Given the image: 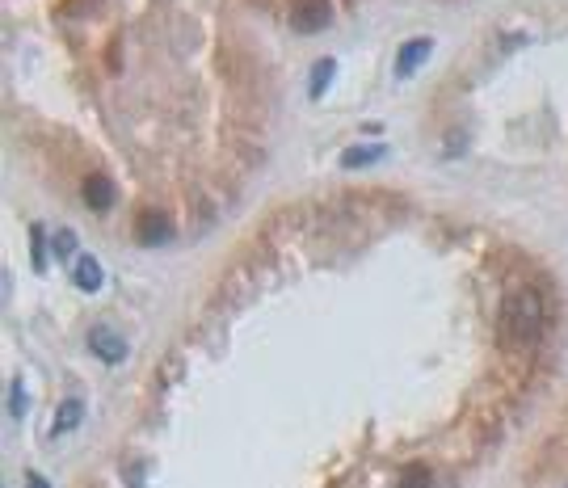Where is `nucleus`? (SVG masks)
<instances>
[{
	"label": "nucleus",
	"instance_id": "f257e3e1",
	"mask_svg": "<svg viewBox=\"0 0 568 488\" xmlns=\"http://www.w3.org/2000/svg\"><path fill=\"white\" fill-rule=\"evenodd\" d=\"M544 333V295L534 287H518L501 303V341L505 346H534Z\"/></svg>",
	"mask_w": 568,
	"mask_h": 488
},
{
	"label": "nucleus",
	"instance_id": "f03ea898",
	"mask_svg": "<svg viewBox=\"0 0 568 488\" xmlns=\"http://www.w3.org/2000/svg\"><path fill=\"white\" fill-rule=\"evenodd\" d=\"M290 30H299V34H316V30H325L328 17H333V5L328 0H290Z\"/></svg>",
	"mask_w": 568,
	"mask_h": 488
},
{
	"label": "nucleus",
	"instance_id": "7ed1b4c3",
	"mask_svg": "<svg viewBox=\"0 0 568 488\" xmlns=\"http://www.w3.org/2000/svg\"><path fill=\"white\" fill-rule=\"evenodd\" d=\"M135 236L143 244H169L173 240V220L164 215V210H140V220H135Z\"/></svg>",
	"mask_w": 568,
	"mask_h": 488
},
{
	"label": "nucleus",
	"instance_id": "20e7f679",
	"mask_svg": "<svg viewBox=\"0 0 568 488\" xmlns=\"http://www.w3.org/2000/svg\"><path fill=\"white\" fill-rule=\"evenodd\" d=\"M429 51H434V38H408L400 47V55H396V76H413L429 59Z\"/></svg>",
	"mask_w": 568,
	"mask_h": 488
},
{
	"label": "nucleus",
	"instance_id": "39448f33",
	"mask_svg": "<svg viewBox=\"0 0 568 488\" xmlns=\"http://www.w3.org/2000/svg\"><path fill=\"white\" fill-rule=\"evenodd\" d=\"M89 346H93V354L102 362H122V358H127V346H122V337H118V333H110L105 325L89 328Z\"/></svg>",
	"mask_w": 568,
	"mask_h": 488
},
{
	"label": "nucleus",
	"instance_id": "423d86ee",
	"mask_svg": "<svg viewBox=\"0 0 568 488\" xmlns=\"http://www.w3.org/2000/svg\"><path fill=\"white\" fill-rule=\"evenodd\" d=\"M84 202H89V210H110L114 207V181L105 173L84 177Z\"/></svg>",
	"mask_w": 568,
	"mask_h": 488
},
{
	"label": "nucleus",
	"instance_id": "0eeeda50",
	"mask_svg": "<svg viewBox=\"0 0 568 488\" xmlns=\"http://www.w3.org/2000/svg\"><path fill=\"white\" fill-rule=\"evenodd\" d=\"M81 417H84V405H81V400H64V405H59L55 425H51V438H64V434H72L76 425H81Z\"/></svg>",
	"mask_w": 568,
	"mask_h": 488
},
{
	"label": "nucleus",
	"instance_id": "6e6552de",
	"mask_svg": "<svg viewBox=\"0 0 568 488\" xmlns=\"http://www.w3.org/2000/svg\"><path fill=\"white\" fill-rule=\"evenodd\" d=\"M76 287L81 291H102V266H97L93 253H81V261H76Z\"/></svg>",
	"mask_w": 568,
	"mask_h": 488
},
{
	"label": "nucleus",
	"instance_id": "1a4fd4ad",
	"mask_svg": "<svg viewBox=\"0 0 568 488\" xmlns=\"http://www.w3.org/2000/svg\"><path fill=\"white\" fill-rule=\"evenodd\" d=\"M383 156V143H371V148H346L341 151V169H367Z\"/></svg>",
	"mask_w": 568,
	"mask_h": 488
},
{
	"label": "nucleus",
	"instance_id": "9d476101",
	"mask_svg": "<svg viewBox=\"0 0 568 488\" xmlns=\"http://www.w3.org/2000/svg\"><path fill=\"white\" fill-rule=\"evenodd\" d=\"M333 72H337L333 59H320V63H316V72H312V89H308V93H312V97H325L328 81H333Z\"/></svg>",
	"mask_w": 568,
	"mask_h": 488
},
{
	"label": "nucleus",
	"instance_id": "9b49d317",
	"mask_svg": "<svg viewBox=\"0 0 568 488\" xmlns=\"http://www.w3.org/2000/svg\"><path fill=\"white\" fill-rule=\"evenodd\" d=\"M30 261H34V269H43L47 261H43V228H30Z\"/></svg>",
	"mask_w": 568,
	"mask_h": 488
},
{
	"label": "nucleus",
	"instance_id": "f8f14e48",
	"mask_svg": "<svg viewBox=\"0 0 568 488\" xmlns=\"http://www.w3.org/2000/svg\"><path fill=\"white\" fill-rule=\"evenodd\" d=\"M22 408H25V387H22V379H13V387H9V413H13V417H22Z\"/></svg>",
	"mask_w": 568,
	"mask_h": 488
},
{
	"label": "nucleus",
	"instance_id": "ddd939ff",
	"mask_svg": "<svg viewBox=\"0 0 568 488\" xmlns=\"http://www.w3.org/2000/svg\"><path fill=\"white\" fill-rule=\"evenodd\" d=\"M400 488H429V472H426V467H413V472H405Z\"/></svg>",
	"mask_w": 568,
	"mask_h": 488
},
{
	"label": "nucleus",
	"instance_id": "4468645a",
	"mask_svg": "<svg viewBox=\"0 0 568 488\" xmlns=\"http://www.w3.org/2000/svg\"><path fill=\"white\" fill-rule=\"evenodd\" d=\"M55 253H59V257H72V253H76V236H72L68 228H64V232H55Z\"/></svg>",
	"mask_w": 568,
	"mask_h": 488
},
{
	"label": "nucleus",
	"instance_id": "2eb2a0df",
	"mask_svg": "<svg viewBox=\"0 0 568 488\" xmlns=\"http://www.w3.org/2000/svg\"><path fill=\"white\" fill-rule=\"evenodd\" d=\"M25 488H51V484L38 476V472H30V476H25Z\"/></svg>",
	"mask_w": 568,
	"mask_h": 488
}]
</instances>
